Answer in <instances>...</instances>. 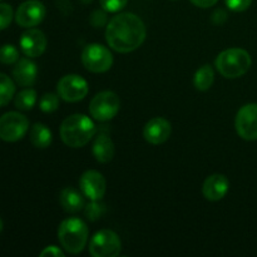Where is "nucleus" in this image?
I'll return each instance as SVG.
<instances>
[{"instance_id":"f257e3e1","label":"nucleus","mask_w":257,"mask_h":257,"mask_svg":"<svg viewBox=\"0 0 257 257\" xmlns=\"http://www.w3.org/2000/svg\"><path fill=\"white\" fill-rule=\"evenodd\" d=\"M147 29L140 17L132 13H120L109 20L105 29V40L118 53H131L143 44Z\"/></svg>"},{"instance_id":"f03ea898","label":"nucleus","mask_w":257,"mask_h":257,"mask_svg":"<svg viewBox=\"0 0 257 257\" xmlns=\"http://www.w3.org/2000/svg\"><path fill=\"white\" fill-rule=\"evenodd\" d=\"M94 133V123L84 114L69 115L60 125V138L68 147L72 148L84 147L92 140Z\"/></svg>"},{"instance_id":"7ed1b4c3","label":"nucleus","mask_w":257,"mask_h":257,"mask_svg":"<svg viewBox=\"0 0 257 257\" xmlns=\"http://www.w3.org/2000/svg\"><path fill=\"white\" fill-rule=\"evenodd\" d=\"M87 225L83 220L77 217H70L63 221L58 228V240L67 252L72 255L82 252L88 242Z\"/></svg>"},{"instance_id":"20e7f679","label":"nucleus","mask_w":257,"mask_h":257,"mask_svg":"<svg viewBox=\"0 0 257 257\" xmlns=\"http://www.w3.org/2000/svg\"><path fill=\"white\" fill-rule=\"evenodd\" d=\"M216 68L222 77L227 79H235L245 75L250 69L252 60L251 55L241 48H230L216 58Z\"/></svg>"},{"instance_id":"39448f33","label":"nucleus","mask_w":257,"mask_h":257,"mask_svg":"<svg viewBox=\"0 0 257 257\" xmlns=\"http://www.w3.org/2000/svg\"><path fill=\"white\" fill-rule=\"evenodd\" d=\"M119 97L110 90L98 93L89 103L90 115L99 122H107L114 118L119 112Z\"/></svg>"},{"instance_id":"423d86ee","label":"nucleus","mask_w":257,"mask_h":257,"mask_svg":"<svg viewBox=\"0 0 257 257\" xmlns=\"http://www.w3.org/2000/svg\"><path fill=\"white\" fill-rule=\"evenodd\" d=\"M82 63L85 69L92 73H104L113 65V55L102 44H89L83 49Z\"/></svg>"},{"instance_id":"0eeeda50","label":"nucleus","mask_w":257,"mask_h":257,"mask_svg":"<svg viewBox=\"0 0 257 257\" xmlns=\"http://www.w3.org/2000/svg\"><path fill=\"white\" fill-rule=\"evenodd\" d=\"M29 131V119L18 112H8L0 117V140L18 142Z\"/></svg>"},{"instance_id":"6e6552de","label":"nucleus","mask_w":257,"mask_h":257,"mask_svg":"<svg viewBox=\"0 0 257 257\" xmlns=\"http://www.w3.org/2000/svg\"><path fill=\"white\" fill-rule=\"evenodd\" d=\"M122 242L114 231L102 230L89 242V253L93 257H115L120 253Z\"/></svg>"},{"instance_id":"1a4fd4ad","label":"nucleus","mask_w":257,"mask_h":257,"mask_svg":"<svg viewBox=\"0 0 257 257\" xmlns=\"http://www.w3.org/2000/svg\"><path fill=\"white\" fill-rule=\"evenodd\" d=\"M57 90L58 95L63 100L75 103L87 97L89 87H88L87 80L80 75L68 74L60 78L57 84Z\"/></svg>"},{"instance_id":"9d476101","label":"nucleus","mask_w":257,"mask_h":257,"mask_svg":"<svg viewBox=\"0 0 257 257\" xmlns=\"http://www.w3.org/2000/svg\"><path fill=\"white\" fill-rule=\"evenodd\" d=\"M236 132L242 140H257V104L250 103L240 108L235 120Z\"/></svg>"},{"instance_id":"9b49d317","label":"nucleus","mask_w":257,"mask_h":257,"mask_svg":"<svg viewBox=\"0 0 257 257\" xmlns=\"http://www.w3.org/2000/svg\"><path fill=\"white\" fill-rule=\"evenodd\" d=\"M47 10L44 4L39 0H27L22 3L15 13V22L23 28H33L39 25L44 20Z\"/></svg>"},{"instance_id":"f8f14e48","label":"nucleus","mask_w":257,"mask_h":257,"mask_svg":"<svg viewBox=\"0 0 257 257\" xmlns=\"http://www.w3.org/2000/svg\"><path fill=\"white\" fill-rule=\"evenodd\" d=\"M79 188L84 197L92 201H99L104 197L107 183L103 175L98 171H87L79 180Z\"/></svg>"},{"instance_id":"ddd939ff","label":"nucleus","mask_w":257,"mask_h":257,"mask_svg":"<svg viewBox=\"0 0 257 257\" xmlns=\"http://www.w3.org/2000/svg\"><path fill=\"white\" fill-rule=\"evenodd\" d=\"M48 40L44 33L39 29H28L20 37L22 52L29 58H38L47 49Z\"/></svg>"},{"instance_id":"4468645a","label":"nucleus","mask_w":257,"mask_h":257,"mask_svg":"<svg viewBox=\"0 0 257 257\" xmlns=\"http://www.w3.org/2000/svg\"><path fill=\"white\" fill-rule=\"evenodd\" d=\"M172 127L167 119L162 117L152 118L143 128V137L151 145H162L170 138Z\"/></svg>"},{"instance_id":"2eb2a0df","label":"nucleus","mask_w":257,"mask_h":257,"mask_svg":"<svg viewBox=\"0 0 257 257\" xmlns=\"http://www.w3.org/2000/svg\"><path fill=\"white\" fill-rule=\"evenodd\" d=\"M228 188H230V182H228L227 177L225 175L215 173L206 178L202 192L206 200L216 202L225 197L226 193L228 192Z\"/></svg>"},{"instance_id":"dca6fc26","label":"nucleus","mask_w":257,"mask_h":257,"mask_svg":"<svg viewBox=\"0 0 257 257\" xmlns=\"http://www.w3.org/2000/svg\"><path fill=\"white\" fill-rule=\"evenodd\" d=\"M38 75V68L30 58H22L15 63L13 69V77L14 80L22 87H30L35 83Z\"/></svg>"},{"instance_id":"f3484780","label":"nucleus","mask_w":257,"mask_h":257,"mask_svg":"<svg viewBox=\"0 0 257 257\" xmlns=\"http://www.w3.org/2000/svg\"><path fill=\"white\" fill-rule=\"evenodd\" d=\"M83 193L73 187H67L60 192L59 202L63 210L68 213H77L85 207Z\"/></svg>"},{"instance_id":"a211bd4d","label":"nucleus","mask_w":257,"mask_h":257,"mask_svg":"<svg viewBox=\"0 0 257 257\" xmlns=\"http://www.w3.org/2000/svg\"><path fill=\"white\" fill-rule=\"evenodd\" d=\"M93 156L99 163H108L114 157V143L104 133H99L93 143Z\"/></svg>"},{"instance_id":"6ab92c4d","label":"nucleus","mask_w":257,"mask_h":257,"mask_svg":"<svg viewBox=\"0 0 257 257\" xmlns=\"http://www.w3.org/2000/svg\"><path fill=\"white\" fill-rule=\"evenodd\" d=\"M52 131L43 123H35L30 130V142L34 147L44 150L52 145Z\"/></svg>"},{"instance_id":"aec40b11","label":"nucleus","mask_w":257,"mask_h":257,"mask_svg":"<svg viewBox=\"0 0 257 257\" xmlns=\"http://www.w3.org/2000/svg\"><path fill=\"white\" fill-rule=\"evenodd\" d=\"M213 80H215V72L211 65L206 64L196 72L195 77H193V84L197 90L205 92L212 87Z\"/></svg>"},{"instance_id":"412c9836","label":"nucleus","mask_w":257,"mask_h":257,"mask_svg":"<svg viewBox=\"0 0 257 257\" xmlns=\"http://www.w3.org/2000/svg\"><path fill=\"white\" fill-rule=\"evenodd\" d=\"M37 103V92L32 88L22 90L14 98V104L20 110H30Z\"/></svg>"},{"instance_id":"4be33fe9","label":"nucleus","mask_w":257,"mask_h":257,"mask_svg":"<svg viewBox=\"0 0 257 257\" xmlns=\"http://www.w3.org/2000/svg\"><path fill=\"white\" fill-rule=\"evenodd\" d=\"M15 94V85L12 78L0 73V107L7 105Z\"/></svg>"},{"instance_id":"5701e85b","label":"nucleus","mask_w":257,"mask_h":257,"mask_svg":"<svg viewBox=\"0 0 257 257\" xmlns=\"http://www.w3.org/2000/svg\"><path fill=\"white\" fill-rule=\"evenodd\" d=\"M104 211H105V206L100 202V200L99 201L90 200V202L88 203V205H85L84 215L88 220L94 222V221H98L100 217H102Z\"/></svg>"},{"instance_id":"b1692460","label":"nucleus","mask_w":257,"mask_h":257,"mask_svg":"<svg viewBox=\"0 0 257 257\" xmlns=\"http://www.w3.org/2000/svg\"><path fill=\"white\" fill-rule=\"evenodd\" d=\"M39 107L44 113L55 112L59 107V95L54 94V93H45L40 98Z\"/></svg>"},{"instance_id":"393cba45","label":"nucleus","mask_w":257,"mask_h":257,"mask_svg":"<svg viewBox=\"0 0 257 257\" xmlns=\"http://www.w3.org/2000/svg\"><path fill=\"white\" fill-rule=\"evenodd\" d=\"M19 60V52L12 44H5L0 47V63L3 64H14Z\"/></svg>"},{"instance_id":"a878e982","label":"nucleus","mask_w":257,"mask_h":257,"mask_svg":"<svg viewBox=\"0 0 257 257\" xmlns=\"http://www.w3.org/2000/svg\"><path fill=\"white\" fill-rule=\"evenodd\" d=\"M13 18H14V12L9 4L2 3L0 4V30H4L12 24Z\"/></svg>"},{"instance_id":"bb28decb","label":"nucleus","mask_w":257,"mask_h":257,"mask_svg":"<svg viewBox=\"0 0 257 257\" xmlns=\"http://www.w3.org/2000/svg\"><path fill=\"white\" fill-rule=\"evenodd\" d=\"M99 2L105 12L117 13L120 12L127 5L128 0H99Z\"/></svg>"},{"instance_id":"cd10ccee","label":"nucleus","mask_w":257,"mask_h":257,"mask_svg":"<svg viewBox=\"0 0 257 257\" xmlns=\"http://www.w3.org/2000/svg\"><path fill=\"white\" fill-rule=\"evenodd\" d=\"M225 3L230 10L236 13H241L245 12V10H247L250 8L252 0H225Z\"/></svg>"},{"instance_id":"c85d7f7f","label":"nucleus","mask_w":257,"mask_h":257,"mask_svg":"<svg viewBox=\"0 0 257 257\" xmlns=\"http://www.w3.org/2000/svg\"><path fill=\"white\" fill-rule=\"evenodd\" d=\"M105 20H107L105 14L103 12H99V10H95L92 14V18H90V22L95 28H100L102 25H104Z\"/></svg>"},{"instance_id":"c756f323","label":"nucleus","mask_w":257,"mask_h":257,"mask_svg":"<svg viewBox=\"0 0 257 257\" xmlns=\"http://www.w3.org/2000/svg\"><path fill=\"white\" fill-rule=\"evenodd\" d=\"M44 256H54V257H64V252L60 250L59 247L57 246L52 245V246H48L45 247L44 250L40 252V257H44Z\"/></svg>"},{"instance_id":"7c9ffc66","label":"nucleus","mask_w":257,"mask_h":257,"mask_svg":"<svg viewBox=\"0 0 257 257\" xmlns=\"http://www.w3.org/2000/svg\"><path fill=\"white\" fill-rule=\"evenodd\" d=\"M195 7L202 8V9H207V8L213 7L215 4H217L218 0H190Z\"/></svg>"},{"instance_id":"2f4dec72","label":"nucleus","mask_w":257,"mask_h":257,"mask_svg":"<svg viewBox=\"0 0 257 257\" xmlns=\"http://www.w3.org/2000/svg\"><path fill=\"white\" fill-rule=\"evenodd\" d=\"M3 228H4V223H3V221H2V218H0V233H2V231H3Z\"/></svg>"},{"instance_id":"473e14b6","label":"nucleus","mask_w":257,"mask_h":257,"mask_svg":"<svg viewBox=\"0 0 257 257\" xmlns=\"http://www.w3.org/2000/svg\"><path fill=\"white\" fill-rule=\"evenodd\" d=\"M83 3H84V4H89V3H92L93 0H82Z\"/></svg>"},{"instance_id":"72a5a7b5","label":"nucleus","mask_w":257,"mask_h":257,"mask_svg":"<svg viewBox=\"0 0 257 257\" xmlns=\"http://www.w3.org/2000/svg\"><path fill=\"white\" fill-rule=\"evenodd\" d=\"M172 2H176V0H172Z\"/></svg>"}]
</instances>
